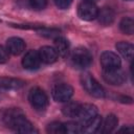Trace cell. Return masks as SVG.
I'll list each match as a JSON object with an SVG mask.
<instances>
[{
    "instance_id": "4",
    "label": "cell",
    "mask_w": 134,
    "mask_h": 134,
    "mask_svg": "<svg viewBox=\"0 0 134 134\" xmlns=\"http://www.w3.org/2000/svg\"><path fill=\"white\" fill-rule=\"evenodd\" d=\"M28 100L31 107L37 111H44L48 106V97L46 93L38 87L32 88L29 91Z\"/></svg>"
},
{
    "instance_id": "20",
    "label": "cell",
    "mask_w": 134,
    "mask_h": 134,
    "mask_svg": "<svg viewBox=\"0 0 134 134\" xmlns=\"http://www.w3.org/2000/svg\"><path fill=\"white\" fill-rule=\"evenodd\" d=\"M119 28L124 34L127 35H132L134 31V21L130 17L122 18L120 23H119Z\"/></svg>"
},
{
    "instance_id": "10",
    "label": "cell",
    "mask_w": 134,
    "mask_h": 134,
    "mask_svg": "<svg viewBox=\"0 0 134 134\" xmlns=\"http://www.w3.org/2000/svg\"><path fill=\"white\" fill-rule=\"evenodd\" d=\"M41 60L39 57L38 51L36 50H29L25 53V55L22 59V65L25 69L28 70H35L40 66Z\"/></svg>"
},
{
    "instance_id": "9",
    "label": "cell",
    "mask_w": 134,
    "mask_h": 134,
    "mask_svg": "<svg viewBox=\"0 0 134 134\" xmlns=\"http://www.w3.org/2000/svg\"><path fill=\"white\" fill-rule=\"evenodd\" d=\"M97 115V107L92 104H84L80 105V109L77 112L76 117H79L82 125L88 122L93 117Z\"/></svg>"
},
{
    "instance_id": "16",
    "label": "cell",
    "mask_w": 134,
    "mask_h": 134,
    "mask_svg": "<svg viewBox=\"0 0 134 134\" xmlns=\"http://www.w3.org/2000/svg\"><path fill=\"white\" fill-rule=\"evenodd\" d=\"M54 49L57 50L58 54L62 58L67 57L69 52V43L64 37H55L54 38Z\"/></svg>"
},
{
    "instance_id": "13",
    "label": "cell",
    "mask_w": 134,
    "mask_h": 134,
    "mask_svg": "<svg viewBox=\"0 0 134 134\" xmlns=\"http://www.w3.org/2000/svg\"><path fill=\"white\" fill-rule=\"evenodd\" d=\"M96 18L98 19V22L102 25L108 26L113 23V21L115 19V13L110 7H103L100 10L97 12Z\"/></svg>"
},
{
    "instance_id": "15",
    "label": "cell",
    "mask_w": 134,
    "mask_h": 134,
    "mask_svg": "<svg viewBox=\"0 0 134 134\" xmlns=\"http://www.w3.org/2000/svg\"><path fill=\"white\" fill-rule=\"evenodd\" d=\"M25 85V82L19 79L12 77H0V89L5 90H17L22 88Z\"/></svg>"
},
{
    "instance_id": "25",
    "label": "cell",
    "mask_w": 134,
    "mask_h": 134,
    "mask_svg": "<svg viewBox=\"0 0 134 134\" xmlns=\"http://www.w3.org/2000/svg\"><path fill=\"white\" fill-rule=\"evenodd\" d=\"M53 1H54V4L61 9L68 8L72 3V0H53Z\"/></svg>"
},
{
    "instance_id": "21",
    "label": "cell",
    "mask_w": 134,
    "mask_h": 134,
    "mask_svg": "<svg viewBox=\"0 0 134 134\" xmlns=\"http://www.w3.org/2000/svg\"><path fill=\"white\" fill-rule=\"evenodd\" d=\"M64 127V133L67 134H79L82 133V124L74 122V121H68L63 124Z\"/></svg>"
},
{
    "instance_id": "19",
    "label": "cell",
    "mask_w": 134,
    "mask_h": 134,
    "mask_svg": "<svg viewBox=\"0 0 134 134\" xmlns=\"http://www.w3.org/2000/svg\"><path fill=\"white\" fill-rule=\"evenodd\" d=\"M117 124H118V119H117V117H116L114 114H109V115L106 117L104 124H102L100 132H103V133H109V132H112V131L116 128Z\"/></svg>"
},
{
    "instance_id": "3",
    "label": "cell",
    "mask_w": 134,
    "mask_h": 134,
    "mask_svg": "<svg viewBox=\"0 0 134 134\" xmlns=\"http://www.w3.org/2000/svg\"><path fill=\"white\" fill-rule=\"evenodd\" d=\"M71 61L79 69H86L92 63V55L90 51L84 47H77L72 51Z\"/></svg>"
},
{
    "instance_id": "23",
    "label": "cell",
    "mask_w": 134,
    "mask_h": 134,
    "mask_svg": "<svg viewBox=\"0 0 134 134\" xmlns=\"http://www.w3.org/2000/svg\"><path fill=\"white\" fill-rule=\"evenodd\" d=\"M30 6L36 10H41L46 7L47 0H29Z\"/></svg>"
},
{
    "instance_id": "14",
    "label": "cell",
    "mask_w": 134,
    "mask_h": 134,
    "mask_svg": "<svg viewBox=\"0 0 134 134\" xmlns=\"http://www.w3.org/2000/svg\"><path fill=\"white\" fill-rule=\"evenodd\" d=\"M102 117L96 115L95 117H93L91 120H89L88 122L82 125V133H88V134H92V133H97L100 132V128H102Z\"/></svg>"
},
{
    "instance_id": "18",
    "label": "cell",
    "mask_w": 134,
    "mask_h": 134,
    "mask_svg": "<svg viewBox=\"0 0 134 134\" xmlns=\"http://www.w3.org/2000/svg\"><path fill=\"white\" fill-rule=\"evenodd\" d=\"M66 104L62 108V112L65 116L68 117H76L79 109H80V104L77 102H65Z\"/></svg>"
},
{
    "instance_id": "12",
    "label": "cell",
    "mask_w": 134,
    "mask_h": 134,
    "mask_svg": "<svg viewBox=\"0 0 134 134\" xmlns=\"http://www.w3.org/2000/svg\"><path fill=\"white\" fill-rule=\"evenodd\" d=\"M39 57L41 62L45 63V64H52L58 60V52L53 47L50 46H43L40 48V50L38 51Z\"/></svg>"
},
{
    "instance_id": "24",
    "label": "cell",
    "mask_w": 134,
    "mask_h": 134,
    "mask_svg": "<svg viewBox=\"0 0 134 134\" xmlns=\"http://www.w3.org/2000/svg\"><path fill=\"white\" fill-rule=\"evenodd\" d=\"M42 36L44 37H47V38H55L59 36V30L58 29H49V28H42L41 31H40Z\"/></svg>"
},
{
    "instance_id": "29",
    "label": "cell",
    "mask_w": 134,
    "mask_h": 134,
    "mask_svg": "<svg viewBox=\"0 0 134 134\" xmlns=\"http://www.w3.org/2000/svg\"><path fill=\"white\" fill-rule=\"evenodd\" d=\"M128 1H131V0H128Z\"/></svg>"
},
{
    "instance_id": "2",
    "label": "cell",
    "mask_w": 134,
    "mask_h": 134,
    "mask_svg": "<svg viewBox=\"0 0 134 134\" xmlns=\"http://www.w3.org/2000/svg\"><path fill=\"white\" fill-rule=\"evenodd\" d=\"M81 83L83 88L92 96L96 98H102L105 96V90L100 84L89 73H84L81 76Z\"/></svg>"
},
{
    "instance_id": "5",
    "label": "cell",
    "mask_w": 134,
    "mask_h": 134,
    "mask_svg": "<svg viewBox=\"0 0 134 134\" xmlns=\"http://www.w3.org/2000/svg\"><path fill=\"white\" fill-rule=\"evenodd\" d=\"M51 95L55 102L59 103H65L71 98L73 95V88L65 83L58 84L52 88Z\"/></svg>"
},
{
    "instance_id": "17",
    "label": "cell",
    "mask_w": 134,
    "mask_h": 134,
    "mask_svg": "<svg viewBox=\"0 0 134 134\" xmlns=\"http://www.w3.org/2000/svg\"><path fill=\"white\" fill-rule=\"evenodd\" d=\"M117 51L127 60L131 61L132 60V57H133V45L131 43H128V42H125V41H121V42H118L116 45H115Z\"/></svg>"
},
{
    "instance_id": "6",
    "label": "cell",
    "mask_w": 134,
    "mask_h": 134,
    "mask_svg": "<svg viewBox=\"0 0 134 134\" xmlns=\"http://www.w3.org/2000/svg\"><path fill=\"white\" fill-rule=\"evenodd\" d=\"M97 7L93 2L84 1L77 6V15L82 20L91 21L94 20L97 16Z\"/></svg>"
},
{
    "instance_id": "27",
    "label": "cell",
    "mask_w": 134,
    "mask_h": 134,
    "mask_svg": "<svg viewBox=\"0 0 134 134\" xmlns=\"http://www.w3.org/2000/svg\"><path fill=\"white\" fill-rule=\"evenodd\" d=\"M119 131H126V132H128V131H129V132H132V131H133V129H132V128H127V127H126V128H121Z\"/></svg>"
},
{
    "instance_id": "1",
    "label": "cell",
    "mask_w": 134,
    "mask_h": 134,
    "mask_svg": "<svg viewBox=\"0 0 134 134\" xmlns=\"http://www.w3.org/2000/svg\"><path fill=\"white\" fill-rule=\"evenodd\" d=\"M3 120L7 127L14 129L19 133L25 134L38 132V130H36L32 124L27 120V118L19 108L8 109L3 115Z\"/></svg>"
},
{
    "instance_id": "28",
    "label": "cell",
    "mask_w": 134,
    "mask_h": 134,
    "mask_svg": "<svg viewBox=\"0 0 134 134\" xmlns=\"http://www.w3.org/2000/svg\"><path fill=\"white\" fill-rule=\"evenodd\" d=\"M84 1H87V2H95V1H97V0H84Z\"/></svg>"
},
{
    "instance_id": "22",
    "label": "cell",
    "mask_w": 134,
    "mask_h": 134,
    "mask_svg": "<svg viewBox=\"0 0 134 134\" xmlns=\"http://www.w3.org/2000/svg\"><path fill=\"white\" fill-rule=\"evenodd\" d=\"M47 132L51 134H64L63 124L60 121H53L47 126Z\"/></svg>"
},
{
    "instance_id": "11",
    "label": "cell",
    "mask_w": 134,
    "mask_h": 134,
    "mask_svg": "<svg viewBox=\"0 0 134 134\" xmlns=\"http://www.w3.org/2000/svg\"><path fill=\"white\" fill-rule=\"evenodd\" d=\"M6 49L9 53L18 55L25 49V42L18 37H12L6 41Z\"/></svg>"
},
{
    "instance_id": "7",
    "label": "cell",
    "mask_w": 134,
    "mask_h": 134,
    "mask_svg": "<svg viewBox=\"0 0 134 134\" xmlns=\"http://www.w3.org/2000/svg\"><path fill=\"white\" fill-rule=\"evenodd\" d=\"M99 62H100L103 69L105 70L120 68V65H121L119 57L112 51H104L100 54Z\"/></svg>"
},
{
    "instance_id": "8",
    "label": "cell",
    "mask_w": 134,
    "mask_h": 134,
    "mask_svg": "<svg viewBox=\"0 0 134 134\" xmlns=\"http://www.w3.org/2000/svg\"><path fill=\"white\" fill-rule=\"evenodd\" d=\"M103 79L105 80L106 83H108L110 85L119 86L125 82L126 75H125L124 71L120 70V68L109 69V70L103 69Z\"/></svg>"
},
{
    "instance_id": "26",
    "label": "cell",
    "mask_w": 134,
    "mask_h": 134,
    "mask_svg": "<svg viewBox=\"0 0 134 134\" xmlns=\"http://www.w3.org/2000/svg\"><path fill=\"white\" fill-rule=\"evenodd\" d=\"M7 60H8V51L5 47L0 45V64L7 62Z\"/></svg>"
}]
</instances>
